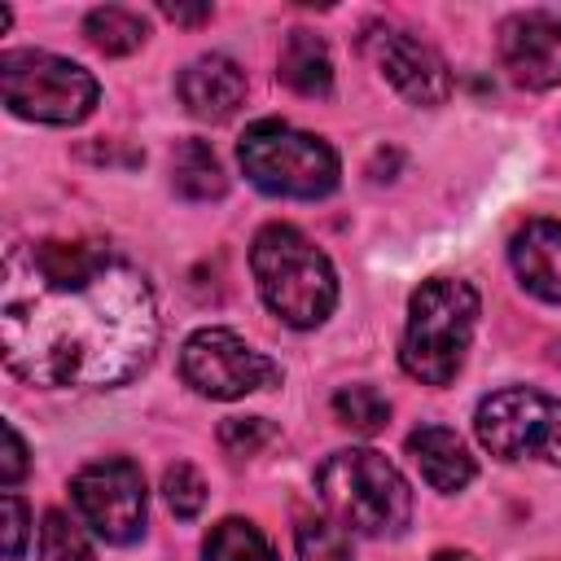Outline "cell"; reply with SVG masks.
<instances>
[{"label": "cell", "instance_id": "7c38bea8", "mask_svg": "<svg viewBox=\"0 0 561 561\" xmlns=\"http://www.w3.org/2000/svg\"><path fill=\"white\" fill-rule=\"evenodd\" d=\"M175 92L184 101V110L202 123H224L237 114V105L245 101V75L232 57L224 53H206V57H193L180 79H175Z\"/></svg>", "mask_w": 561, "mask_h": 561}, {"label": "cell", "instance_id": "6da1fadb", "mask_svg": "<svg viewBox=\"0 0 561 561\" xmlns=\"http://www.w3.org/2000/svg\"><path fill=\"white\" fill-rule=\"evenodd\" d=\"M0 351L31 386H123L158 351L153 289L101 241H22L4 254Z\"/></svg>", "mask_w": 561, "mask_h": 561}, {"label": "cell", "instance_id": "9c48e42d", "mask_svg": "<svg viewBox=\"0 0 561 561\" xmlns=\"http://www.w3.org/2000/svg\"><path fill=\"white\" fill-rule=\"evenodd\" d=\"M70 500L79 508V517L105 539V543H131L145 530V513H149V495H145V478L131 460L110 456V460H92L70 478Z\"/></svg>", "mask_w": 561, "mask_h": 561}, {"label": "cell", "instance_id": "484cf974", "mask_svg": "<svg viewBox=\"0 0 561 561\" xmlns=\"http://www.w3.org/2000/svg\"><path fill=\"white\" fill-rule=\"evenodd\" d=\"M162 13L171 18V22H210V4H197V9H188V4H162Z\"/></svg>", "mask_w": 561, "mask_h": 561}, {"label": "cell", "instance_id": "3957f363", "mask_svg": "<svg viewBox=\"0 0 561 561\" xmlns=\"http://www.w3.org/2000/svg\"><path fill=\"white\" fill-rule=\"evenodd\" d=\"M478 324V289L456 276H430L408 298V324L399 342V364L425 386H447L469 351Z\"/></svg>", "mask_w": 561, "mask_h": 561}, {"label": "cell", "instance_id": "e0dca14e", "mask_svg": "<svg viewBox=\"0 0 561 561\" xmlns=\"http://www.w3.org/2000/svg\"><path fill=\"white\" fill-rule=\"evenodd\" d=\"M83 35H88V44L101 48L105 57H127V53H136V48L145 44L149 26H145V18L131 13V9L101 4V9H92V13L83 18Z\"/></svg>", "mask_w": 561, "mask_h": 561}, {"label": "cell", "instance_id": "5bb4252c", "mask_svg": "<svg viewBox=\"0 0 561 561\" xmlns=\"http://www.w3.org/2000/svg\"><path fill=\"white\" fill-rule=\"evenodd\" d=\"M408 456L416 460L421 478H425L434 491H443V495L465 491V486L473 482V473H478L469 447H465L460 434L447 430V425H421V430H412V434H408Z\"/></svg>", "mask_w": 561, "mask_h": 561}, {"label": "cell", "instance_id": "52a82bcc", "mask_svg": "<svg viewBox=\"0 0 561 561\" xmlns=\"http://www.w3.org/2000/svg\"><path fill=\"white\" fill-rule=\"evenodd\" d=\"M478 443L500 456V460H548L561 465V399L530 390V386H508L495 390L478 403L473 412Z\"/></svg>", "mask_w": 561, "mask_h": 561}, {"label": "cell", "instance_id": "ffe728a7", "mask_svg": "<svg viewBox=\"0 0 561 561\" xmlns=\"http://www.w3.org/2000/svg\"><path fill=\"white\" fill-rule=\"evenodd\" d=\"M294 543H298V561H351V539L329 517H302Z\"/></svg>", "mask_w": 561, "mask_h": 561}, {"label": "cell", "instance_id": "9a60e30c", "mask_svg": "<svg viewBox=\"0 0 561 561\" xmlns=\"http://www.w3.org/2000/svg\"><path fill=\"white\" fill-rule=\"evenodd\" d=\"M276 75L285 88H294L298 96H329L333 88V61H329V48L316 31H289L285 44H280V57H276Z\"/></svg>", "mask_w": 561, "mask_h": 561}, {"label": "cell", "instance_id": "cb8c5ba5", "mask_svg": "<svg viewBox=\"0 0 561 561\" xmlns=\"http://www.w3.org/2000/svg\"><path fill=\"white\" fill-rule=\"evenodd\" d=\"M4 513H9V522H4V552L18 561L22 548H26V504H22L18 491H4Z\"/></svg>", "mask_w": 561, "mask_h": 561}, {"label": "cell", "instance_id": "4fadbf2b", "mask_svg": "<svg viewBox=\"0 0 561 561\" xmlns=\"http://www.w3.org/2000/svg\"><path fill=\"white\" fill-rule=\"evenodd\" d=\"M508 259L517 280L535 298L561 302V219H530L526 228H517Z\"/></svg>", "mask_w": 561, "mask_h": 561}, {"label": "cell", "instance_id": "5b68a950", "mask_svg": "<svg viewBox=\"0 0 561 561\" xmlns=\"http://www.w3.org/2000/svg\"><path fill=\"white\" fill-rule=\"evenodd\" d=\"M237 162L245 180L272 197H329L337 188V153L329 140L298 131L280 118H259L237 140Z\"/></svg>", "mask_w": 561, "mask_h": 561}, {"label": "cell", "instance_id": "7a4b0ae2", "mask_svg": "<svg viewBox=\"0 0 561 561\" xmlns=\"http://www.w3.org/2000/svg\"><path fill=\"white\" fill-rule=\"evenodd\" d=\"M250 272L272 316L294 329H316L337 302V276L329 254L294 224H267L254 232Z\"/></svg>", "mask_w": 561, "mask_h": 561}, {"label": "cell", "instance_id": "603a6c76", "mask_svg": "<svg viewBox=\"0 0 561 561\" xmlns=\"http://www.w3.org/2000/svg\"><path fill=\"white\" fill-rule=\"evenodd\" d=\"M276 438V425L267 416H228L219 425V447L228 456H254Z\"/></svg>", "mask_w": 561, "mask_h": 561}, {"label": "cell", "instance_id": "d6986e66", "mask_svg": "<svg viewBox=\"0 0 561 561\" xmlns=\"http://www.w3.org/2000/svg\"><path fill=\"white\" fill-rule=\"evenodd\" d=\"M333 416H337V425H346L355 434H377L390 421V403L373 386H342L333 394Z\"/></svg>", "mask_w": 561, "mask_h": 561}, {"label": "cell", "instance_id": "ac0fdd59", "mask_svg": "<svg viewBox=\"0 0 561 561\" xmlns=\"http://www.w3.org/2000/svg\"><path fill=\"white\" fill-rule=\"evenodd\" d=\"M202 561H280L267 543V535L245 517H224L210 526L202 543Z\"/></svg>", "mask_w": 561, "mask_h": 561}, {"label": "cell", "instance_id": "4316f807", "mask_svg": "<svg viewBox=\"0 0 561 561\" xmlns=\"http://www.w3.org/2000/svg\"><path fill=\"white\" fill-rule=\"evenodd\" d=\"M430 561H478L473 552H465V548H438Z\"/></svg>", "mask_w": 561, "mask_h": 561}, {"label": "cell", "instance_id": "8fae6325", "mask_svg": "<svg viewBox=\"0 0 561 561\" xmlns=\"http://www.w3.org/2000/svg\"><path fill=\"white\" fill-rule=\"evenodd\" d=\"M500 61L517 88L561 83V9H522L500 22Z\"/></svg>", "mask_w": 561, "mask_h": 561}, {"label": "cell", "instance_id": "ba28073f", "mask_svg": "<svg viewBox=\"0 0 561 561\" xmlns=\"http://www.w3.org/2000/svg\"><path fill=\"white\" fill-rule=\"evenodd\" d=\"M180 373L206 399H241L280 386V364L241 342L232 329H197L180 351Z\"/></svg>", "mask_w": 561, "mask_h": 561}, {"label": "cell", "instance_id": "8992f818", "mask_svg": "<svg viewBox=\"0 0 561 561\" xmlns=\"http://www.w3.org/2000/svg\"><path fill=\"white\" fill-rule=\"evenodd\" d=\"M0 96L18 118L70 127L96 110L101 88L70 57L44 48H13L0 57Z\"/></svg>", "mask_w": 561, "mask_h": 561}, {"label": "cell", "instance_id": "7402d4cb", "mask_svg": "<svg viewBox=\"0 0 561 561\" xmlns=\"http://www.w3.org/2000/svg\"><path fill=\"white\" fill-rule=\"evenodd\" d=\"M162 495H167L171 513L188 522V517H197L202 504H206V482H202V473H197L188 460H175V465H167V473H162Z\"/></svg>", "mask_w": 561, "mask_h": 561}, {"label": "cell", "instance_id": "d4e9b609", "mask_svg": "<svg viewBox=\"0 0 561 561\" xmlns=\"http://www.w3.org/2000/svg\"><path fill=\"white\" fill-rule=\"evenodd\" d=\"M0 430H4V460H0V482H4V486H13V482L26 473V443H22V434H18V425H13V421H4Z\"/></svg>", "mask_w": 561, "mask_h": 561}, {"label": "cell", "instance_id": "44dd1931", "mask_svg": "<svg viewBox=\"0 0 561 561\" xmlns=\"http://www.w3.org/2000/svg\"><path fill=\"white\" fill-rule=\"evenodd\" d=\"M39 561H92V548L83 539V530L66 517V513H44L39 526Z\"/></svg>", "mask_w": 561, "mask_h": 561}, {"label": "cell", "instance_id": "2e32d148", "mask_svg": "<svg viewBox=\"0 0 561 561\" xmlns=\"http://www.w3.org/2000/svg\"><path fill=\"white\" fill-rule=\"evenodd\" d=\"M171 184L188 202H215V197L228 193V175H224L215 149L206 140H197V136L175 145V153H171Z\"/></svg>", "mask_w": 561, "mask_h": 561}, {"label": "cell", "instance_id": "30bf717a", "mask_svg": "<svg viewBox=\"0 0 561 561\" xmlns=\"http://www.w3.org/2000/svg\"><path fill=\"white\" fill-rule=\"evenodd\" d=\"M364 48L368 57L377 61V70L386 75V83L412 101V105H443L451 96V70L447 61L421 44L416 35L399 31V26H373L364 35Z\"/></svg>", "mask_w": 561, "mask_h": 561}, {"label": "cell", "instance_id": "83f0119b", "mask_svg": "<svg viewBox=\"0 0 561 561\" xmlns=\"http://www.w3.org/2000/svg\"><path fill=\"white\" fill-rule=\"evenodd\" d=\"M552 359H557V364H561V342H557V346H552Z\"/></svg>", "mask_w": 561, "mask_h": 561}, {"label": "cell", "instance_id": "277c9868", "mask_svg": "<svg viewBox=\"0 0 561 561\" xmlns=\"http://www.w3.org/2000/svg\"><path fill=\"white\" fill-rule=\"evenodd\" d=\"M316 491L342 530L381 539L412 522V491L403 473L373 447H342L316 469Z\"/></svg>", "mask_w": 561, "mask_h": 561}]
</instances>
